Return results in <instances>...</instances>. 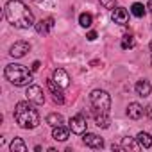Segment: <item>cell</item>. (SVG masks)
I'll use <instances>...</instances> for the list:
<instances>
[{"mask_svg": "<svg viewBox=\"0 0 152 152\" xmlns=\"http://www.w3.org/2000/svg\"><path fill=\"white\" fill-rule=\"evenodd\" d=\"M6 18L11 25L18 29H29L34 27V15L29 11V7L22 2V0H9L6 4Z\"/></svg>", "mask_w": 152, "mask_h": 152, "instance_id": "1", "label": "cell"}, {"mask_svg": "<svg viewBox=\"0 0 152 152\" xmlns=\"http://www.w3.org/2000/svg\"><path fill=\"white\" fill-rule=\"evenodd\" d=\"M15 120L22 129H36L39 125V115L29 102H18L16 104Z\"/></svg>", "mask_w": 152, "mask_h": 152, "instance_id": "2", "label": "cell"}, {"mask_svg": "<svg viewBox=\"0 0 152 152\" xmlns=\"http://www.w3.org/2000/svg\"><path fill=\"white\" fill-rule=\"evenodd\" d=\"M4 75L15 86H31V83H32V73L23 64H16V63L7 64L4 70Z\"/></svg>", "mask_w": 152, "mask_h": 152, "instance_id": "3", "label": "cell"}, {"mask_svg": "<svg viewBox=\"0 0 152 152\" xmlns=\"http://www.w3.org/2000/svg\"><path fill=\"white\" fill-rule=\"evenodd\" d=\"M90 102L95 109V115H107L111 109V97L104 90H93L90 95Z\"/></svg>", "mask_w": 152, "mask_h": 152, "instance_id": "4", "label": "cell"}, {"mask_svg": "<svg viewBox=\"0 0 152 152\" xmlns=\"http://www.w3.org/2000/svg\"><path fill=\"white\" fill-rule=\"evenodd\" d=\"M25 97L29 102L36 104V106H41L45 104V93L39 86H27V91H25Z\"/></svg>", "mask_w": 152, "mask_h": 152, "instance_id": "5", "label": "cell"}, {"mask_svg": "<svg viewBox=\"0 0 152 152\" xmlns=\"http://www.w3.org/2000/svg\"><path fill=\"white\" fill-rule=\"evenodd\" d=\"M68 127H70V131L75 132V134H84V132H86V127H88L84 115H75V116H72L70 122H68Z\"/></svg>", "mask_w": 152, "mask_h": 152, "instance_id": "6", "label": "cell"}, {"mask_svg": "<svg viewBox=\"0 0 152 152\" xmlns=\"http://www.w3.org/2000/svg\"><path fill=\"white\" fill-rule=\"evenodd\" d=\"M47 88H48V91L52 93V99H54V102L56 104H63L64 102V95H63V88L54 81V79H48L47 81Z\"/></svg>", "mask_w": 152, "mask_h": 152, "instance_id": "7", "label": "cell"}, {"mask_svg": "<svg viewBox=\"0 0 152 152\" xmlns=\"http://www.w3.org/2000/svg\"><path fill=\"white\" fill-rule=\"evenodd\" d=\"M29 50H31V45H29L27 41H16V43L11 47L9 54H11V57H16V59H20V57H23V56H25Z\"/></svg>", "mask_w": 152, "mask_h": 152, "instance_id": "8", "label": "cell"}, {"mask_svg": "<svg viewBox=\"0 0 152 152\" xmlns=\"http://www.w3.org/2000/svg\"><path fill=\"white\" fill-rule=\"evenodd\" d=\"M111 20H113L115 23H118V25H125V23L129 22V13H127V9H124V7H115L113 13H111Z\"/></svg>", "mask_w": 152, "mask_h": 152, "instance_id": "9", "label": "cell"}, {"mask_svg": "<svg viewBox=\"0 0 152 152\" xmlns=\"http://www.w3.org/2000/svg\"><path fill=\"white\" fill-rule=\"evenodd\" d=\"M83 141H84L88 147H91V148H102V147H104V140H102L100 136L93 134V132H84Z\"/></svg>", "mask_w": 152, "mask_h": 152, "instance_id": "10", "label": "cell"}, {"mask_svg": "<svg viewBox=\"0 0 152 152\" xmlns=\"http://www.w3.org/2000/svg\"><path fill=\"white\" fill-rule=\"evenodd\" d=\"M52 79H54V81H56L61 88H66V86L70 84V75H68L63 68H56V70H54Z\"/></svg>", "mask_w": 152, "mask_h": 152, "instance_id": "11", "label": "cell"}, {"mask_svg": "<svg viewBox=\"0 0 152 152\" xmlns=\"http://www.w3.org/2000/svg\"><path fill=\"white\" fill-rule=\"evenodd\" d=\"M54 27V18H45V20H39L36 25H34V29H36V32L38 34H43V36H47L48 32H50V29Z\"/></svg>", "mask_w": 152, "mask_h": 152, "instance_id": "12", "label": "cell"}, {"mask_svg": "<svg viewBox=\"0 0 152 152\" xmlns=\"http://www.w3.org/2000/svg\"><path fill=\"white\" fill-rule=\"evenodd\" d=\"M143 113H145V109H143L138 102H131V104L127 106V116H129V118H132V120L141 118V116H143Z\"/></svg>", "mask_w": 152, "mask_h": 152, "instance_id": "13", "label": "cell"}, {"mask_svg": "<svg viewBox=\"0 0 152 152\" xmlns=\"http://www.w3.org/2000/svg\"><path fill=\"white\" fill-rule=\"evenodd\" d=\"M150 91H152V86H150V83L147 79H141V81L136 83V93H138V97L145 99V97L150 95Z\"/></svg>", "mask_w": 152, "mask_h": 152, "instance_id": "14", "label": "cell"}, {"mask_svg": "<svg viewBox=\"0 0 152 152\" xmlns=\"http://www.w3.org/2000/svg\"><path fill=\"white\" fill-rule=\"evenodd\" d=\"M68 136H70V127L66 129V127H63V125H57V127H54V131H52V138L57 140V141H66Z\"/></svg>", "mask_w": 152, "mask_h": 152, "instance_id": "15", "label": "cell"}, {"mask_svg": "<svg viewBox=\"0 0 152 152\" xmlns=\"http://www.w3.org/2000/svg\"><path fill=\"white\" fill-rule=\"evenodd\" d=\"M122 147H124L125 150H140V148H141L140 141H136L134 138H124V140H122Z\"/></svg>", "mask_w": 152, "mask_h": 152, "instance_id": "16", "label": "cell"}, {"mask_svg": "<svg viewBox=\"0 0 152 152\" xmlns=\"http://www.w3.org/2000/svg\"><path fill=\"white\" fill-rule=\"evenodd\" d=\"M9 148H11V152H25V150H27V145L23 143L22 138H15V140L11 141Z\"/></svg>", "mask_w": 152, "mask_h": 152, "instance_id": "17", "label": "cell"}, {"mask_svg": "<svg viewBox=\"0 0 152 152\" xmlns=\"http://www.w3.org/2000/svg\"><path fill=\"white\" fill-rule=\"evenodd\" d=\"M136 140H138L140 145L145 147V148H150V147H152V138H150V134H147V132H140V134L136 136Z\"/></svg>", "mask_w": 152, "mask_h": 152, "instance_id": "18", "label": "cell"}, {"mask_svg": "<svg viewBox=\"0 0 152 152\" xmlns=\"http://www.w3.org/2000/svg\"><path fill=\"white\" fill-rule=\"evenodd\" d=\"M47 124L52 125V127H57V125H63V116L57 115V113H50L47 116Z\"/></svg>", "mask_w": 152, "mask_h": 152, "instance_id": "19", "label": "cell"}, {"mask_svg": "<svg viewBox=\"0 0 152 152\" xmlns=\"http://www.w3.org/2000/svg\"><path fill=\"white\" fill-rule=\"evenodd\" d=\"M131 13H132L136 18H143V16H145V6H143V4H140V2H136V4H132Z\"/></svg>", "mask_w": 152, "mask_h": 152, "instance_id": "20", "label": "cell"}, {"mask_svg": "<svg viewBox=\"0 0 152 152\" xmlns=\"http://www.w3.org/2000/svg\"><path fill=\"white\" fill-rule=\"evenodd\" d=\"M95 120H97V125L102 127V129H107L109 124H111V120H109L107 115H95Z\"/></svg>", "mask_w": 152, "mask_h": 152, "instance_id": "21", "label": "cell"}, {"mask_svg": "<svg viewBox=\"0 0 152 152\" xmlns=\"http://www.w3.org/2000/svg\"><path fill=\"white\" fill-rule=\"evenodd\" d=\"M79 23H81V27H91V23H93L91 15H90V13H83V15L79 16Z\"/></svg>", "mask_w": 152, "mask_h": 152, "instance_id": "22", "label": "cell"}, {"mask_svg": "<svg viewBox=\"0 0 152 152\" xmlns=\"http://www.w3.org/2000/svg\"><path fill=\"white\" fill-rule=\"evenodd\" d=\"M134 47V38L132 36H124V39H122V48L124 50H127V48H132Z\"/></svg>", "mask_w": 152, "mask_h": 152, "instance_id": "23", "label": "cell"}, {"mask_svg": "<svg viewBox=\"0 0 152 152\" xmlns=\"http://www.w3.org/2000/svg\"><path fill=\"white\" fill-rule=\"evenodd\" d=\"M100 6L104 7V9H115L116 7V0H100Z\"/></svg>", "mask_w": 152, "mask_h": 152, "instance_id": "24", "label": "cell"}, {"mask_svg": "<svg viewBox=\"0 0 152 152\" xmlns=\"http://www.w3.org/2000/svg\"><path fill=\"white\" fill-rule=\"evenodd\" d=\"M86 38H88L90 41H95V39H97V32H95V31H90V32L86 34Z\"/></svg>", "mask_w": 152, "mask_h": 152, "instance_id": "25", "label": "cell"}, {"mask_svg": "<svg viewBox=\"0 0 152 152\" xmlns=\"http://www.w3.org/2000/svg\"><path fill=\"white\" fill-rule=\"evenodd\" d=\"M145 113H147V116H148V118H152V104H148V106L145 107Z\"/></svg>", "mask_w": 152, "mask_h": 152, "instance_id": "26", "label": "cell"}, {"mask_svg": "<svg viewBox=\"0 0 152 152\" xmlns=\"http://www.w3.org/2000/svg\"><path fill=\"white\" fill-rule=\"evenodd\" d=\"M31 68H32V72H36V70H39V61H34Z\"/></svg>", "mask_w": 152, "mask_h": 152, "instance_id": "27", "label": "cell"}, {"mask_svg": "<svg viewBox=\"0 0 152 152\" xmlns=\"http://www.w3.org/2000/svg\"><path fill=\"white\" fill-rule=\"evenodd\" d=\"M111 148H113V150H125L124 147H118V145H115V143H113V147H111Z\"/></svg>", "mask_w": 152, "mask_h": 152, "instance_id": "28", "label": "cell"}, {"mask_svg": "<svg viewBox=\"0 0 152 152\" xmlns=\"http://www.w3.org/2000/svg\"><path fill=\"white\" fill-rule=\"evenodd\" d=\"M147 9H148V11L152 13V0H148V6H147Z\"/></svg>", "mask_w": 152, "mask_h": 152, "instance_id": "29", "label": "cell"}, {"mask_svg": "<svg viewBox=\"0 0 152 152\" xmlns=\"http://www.w3.org/2000/svg\"><path fill=\"white\" fill-rule=\"evenodd\" d=\"M148 47H150V52H152V41H150V45H148Z\"/></svg>", "mask_w": 152, "mask_h": 152, "instance_id": "30", "label": "cell"}, {"mask_svg": "<svg viewBox=\"0 0 152 152\" xmlns=\"http://www.w3.org/2000/svg\"><path fill=\"white\" fill-rule=\"evenodd\" d=\"M34 2H43V0H34Z\"/></svg>", "mask_w": 152, "mask_h": 152, "instance_id": "31", "label": "cell"}, {"mask_svg": "<svg viewBox=\"0 0 152 152\" xmlns=\"http://www.w3.org/2000/svg\"><path fill=\"white\" fill-rule=\"evenodd\" d=\"M150 63H152V61H150Z\"/></svg>", "mask_w": 152, "mask_h": 152, "instance_id": "32", "label": "cell"}]
</instances>
